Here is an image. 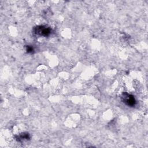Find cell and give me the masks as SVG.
<instances>
[{
	"label": "cell",
	"instance_id": "6da1fadb",
	"mask_svg": "<svg viewBox=\"0 0 148 148\" xmlns=\"http://www.w3.org/2000/svg\"><path fill=\"white\" fill-rule=\"evenodd\" d=\"M34 34L38 36H48L51 33V29L45 25H38L34 28Z\"/></svg>",
	"mask_w": 148,
	"mask_h": 148
},
{
	"label": "cell",
	"instance_id": "7a4b0ae2",
	"mask_svg": "<svg viewBox=\"0 0 148 148\" xmlns=\"http://www.w3.org/2000/svg\"><path fill=\"white\" fill-rule=\"evenodd\" d=\"M121 98L122 101L128 106L134 107L136 103V101L134 96L127 92H123Z\"/></svg>",
	"mask_w": 148,
	"mask_h": 148
},
{
	"label": "cell",
	"instance_id": "3957f363",
	"mask_svg": "<svg viewBox=\"0 0 148 148\" xmlns=\"http://www.w3.org/2000/svg\"><path fill=\"white\" fill-rule=\"evenodd\" d=\"M16 139L18 142H23L25 140H28L30 139V135L28 132H23L20 134L19 135L15 136Z\"/></svg>",
	"mask_w": 148,
	"mask_h": 148
},
{
	"label": "cell",
	"instance_id": "277c9868",
	"mask_svg": "<svg viewBox=\"0 0 148 148\" xmlns=\"http://www.w3.org/2000/svg\"><path fill=\"white\" fill-rule=\"evenodd\" d=\"M26 51L28 53H32L34 52V49L33 47L31 46H27V47H26Z\"/></svg>",
	"mask_w": 148,
	"mask_h": 148
}]
</instances>
